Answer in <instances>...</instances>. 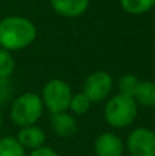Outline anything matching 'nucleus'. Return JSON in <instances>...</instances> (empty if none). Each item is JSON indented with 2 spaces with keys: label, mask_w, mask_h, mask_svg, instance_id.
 Returning a JSON list of instances; mask_svg holds the SVG:
<instances>
[{
  "label": "nucleus",
  "mask_w": 155,
  "mask_h": 156,
  "mask_svg": "<svg viewBox=\"0 0 155 156\" xmlns=\"http://www.w3.org/2000/svg\"><path fill=\"white\" fill-rule=\"evenodd\" d=\"M51 8L65 18H80L89 8V0H49Z\"/></svg>",
  "instance_id": "6e6552de"
},
{
  "label": "nucleus",
  "mask_w": 155,
  "mask_h": 156,
  "mask_svg": "<svg viewBox=\"0 0 155 156\" xmlns=\"http://www.w3.org/2000/svg\"><path fill=\"white\" fill-rule=\"evenodd\" d=\"M0 156H27L26 149L15 137L5 136L0 138Z\"/></svg>",
  "instance_id": "ddd939ff"
},
{
  "label": "nucleus",
  "mask_w": 155,
  "mask_h": 156,
  "mask_svg": "<svg viewBox=\"0 0 155 156\" xmlns=\"http://www.w3.org/2000/svg\"><path fill=\"white\" fill-rule=\"evenodd\" d=\"M27 156H60L55 149L49 148V147H41L38 149H34V151H30V154Z\"/></svg>",
  "instance_id": "a211bd4d"
},
{
  "label": "nucleus",
  "mask_w": 155,
  "mask_h": 156,
  "mask_svg": "<svg viewBox=\"0 0 155 156\" xmlns=\"http://www.w3.org/2000/svg\"><path fill=\"white\" fill-rule=\"evenodd\" d=\"M15 138L25 149H29V151H34L44 147L47 140L44 130L37 125L19 127V132Z\"/></svg>",
  "instance_id": "1a4fd4ad"
},
{
  "label": "nucleus",
  "mask_w": 155,
  "mask_h": 156,
  "mask_svg": "<svg viewBox=\"0 0 155 156\" xmlns=\"http://www.w3.org/2000/svg\"><path fill=\"white\" fill-rule=\"evenodd\" d=\"M15 70V59L13 52L0 48V78H10Z\"/></svg>",
  "instance_id": "2eb2a0df"
},
{
  "label": "nucleus",
  "mask_w": 155,
  "mask_h": 156,
  "mask_svg": "<svg viewBox=\"0 0 155 156\" xmlns=\"http://www.w3.org/2000/svg\"><path fill=\"white\" fill-rule=\"evenodd\" d=\"M13 93V83L10 78H0V104H4L10 100Z\"/></svg>",
  "instance_id": "f3484780"
},
{
  "label": "nucleus",
  "mask_w": 155,
  "mask_h": 156,
  "mask_svg": "<svg viewBox=\"0 0 155 156\" xmlns=\"http://www.w3.org/2000/svg\"><path fill=\"white\" fill-rule=\"evenodd\" d=\"M44 112L41 96L34 92H25L13 100L10 108V118L16 126L23 127L36 125Z\"/></svg>",
  "instance_id": "7ed1b4c3"
},
{
  "label": "nucleus",
  "mask_w": 155,
  "mask_h": 156,
  "mask_svg": "<svg viewBox=\"0 0 155 156\" xmlns=\"http://www.w3.org/2000/svg\"><path fill=\"white\" fill-rule=\"evenodd\" d=\"M133 99L137 105L146 108L155 107V82L154 81H139L133 93Z\"/></svg>",
  "instance_id": "9b49d317"
},
{
  "label": "nucleus",
  "mask_w": 155,
  "mask_h": 156,
  "mask_svg": "<svg viewBox=\"0 0 155 156\" xmlns=\"http://www.w3.org/2000/svg\"><path fill=\"white\" fill-rule=\"evenodd\" d=\"M51 127L56 136L62 138H69L77 133L78 123L73 114L63 111V112L51 114Z\"/></svg>",
  "instance_id": "9d476101"
},
{
  "label": "nucleus",
  "mask_w": 155,
  "mask_h": 156,
  "mask_svg": "<svg viewBox=\"0 0 155 156\" xmlns=\"http://www.w3.org/2000/svg\"><path fill=\"white\" fill-rule=\"evenodd\" d=\"M3 127V114H2V110H0V130Z\"/></svg>",
  "instance_id": "6ab92c4d"
},
{
  "label": "nucleus",
  "mask_w": 155,
  "mask_h": 156,
  "mask_svg": "<svg viewBox=\"0 0 155 156\" xmlns=\"http://www.w3.org/2000/svg\"><path fill=\"white\" fill-rule=\"evenodd\" d=\"M91 105H92V101L89 100V97L84 92H78V93H73V96H71L69 110L74 115H84L89 111Z\"/></svg>",
  "instance_id": "4468645a"
},
{
  "label": "nucleus",
  "mask_w": 155,
  "mask_h": 156,
  "mask_svg": "<svg viewBox=\"0 0 155 156\" xmlns=\"http://www.w3.org/2000/svg\"><path fill=\"white\" fill-rule=\"evenodd\" d=\"M139 78L133 74H124L118 78V82H117V86H118V93H122V94H126V96H132L133 97V93H135V89H136L137 83H139Z\"/></svg>",
  "instance_id": "dca6fc26"
},
{
  "label": "nucleus",
  "mask_w": 155,
  "mask_h": 156,
  "mask_svg": "<svg viewBox=\"0 0 155 156\" xmlns=\"http://www.w3.org/2000/svg\"><path fill=\"white\" fill-rule=\"evenodd\" d=\"M40 96L44 108H47L51 114H58L69 111L73 90L66 81L60 78H52L44 85Z\"/></svg>",
  "instance_id": "20e7f679"
},
{
  "label": "nucleus",
  "mask_w": 155,
  "mask_h": 156,
  "mask_svg": "<svg viewBox=\"0 0 155 156\" xmlns=\"http://www.w3.org/2000/svg\"><path fill=\"white\" fill-rule=\"evenodd\" d=\"M93 152L96 156H122L125 152V141L113 132H104L93 141Z\"/></svg>",
  "instance_id": "0eeeda50"
},
{
  "label": "nucleus",
  "mask_w": 155,
  "mask_h": 156,
  "mask_svg": "<svg viewBox=\"0 0 155 156\" xmlns=\"http://www.w3.org/2000/svg\"><path fill=\"white\" fill-rule=\"evenodd\" d=\"M125 149L129 156H155V132L148 127H136L128 134Z\"/></svg>",
  "instance_id": "423d86ee"
},
{
  "label": "nucleus",
  "mask_w": 155,
  "mask_h": 156,
  "mask_svg": "<svg viewBox=\"0 0 155 156\" xmlns=\"http://www.w3.org/2000/svg\"><path fill=\"white\" fill-rule=\"evenodd\" d=\"M120 5L126 14L140 16L155 7V0H120Z\"/></svg>",
  "instance_id": "f8f14e48"
},
{
  "label": "nucleus",
  "mask_w": 155,
  "mask_h": 156,
  "mask_svg": "<svg viewBox=\"0 0 155 156\" xmlns=\"http://www.w3.org/2000/svg\"><path fill=\"white\" fill-rule=\"evenodd\" d=\"M139 105L132 96L117 93L106 100L103 108L104 121L114 129L129 127L137 118Z\"/></svg>",
  "instance_id": "f03ea898"
},
{
  "label": "nucleus",
  "mask_w": 155,
  "mask_h": 156,
  "mask_svg": "<svg viewBox=\"0 0 155 156\" xmlns=\"http://www.w3.org/2000/svg\"><path fill=\"white\" fill-rule=\"evenodd\" d=\"M114 81L110 73L104 70H98L91 73L82 82V90L92 103L106 101L111 96Z\"/></svg>",
  "instance_id": "39448f33"
},
{
  "label": "nucleus",
  "mask_w": 155,
  "mask_h": 156,
  "mask_svg": "<svg viewBox=\"0 0 155 156\" xmlns=\"http://www.w3.org/2000/svg\"><path fill=\"white\" fill-rule=\"evenodd\" d=\"M37 38V27L26 16L8 15L0 19V48L10 52L30 47Z\"/></svg>",
  "instance_id": "f257e3e1"
}]
</instances>
